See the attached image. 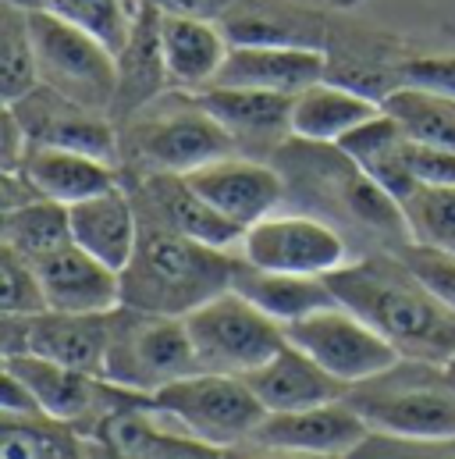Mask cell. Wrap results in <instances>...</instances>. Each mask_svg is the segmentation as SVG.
I'll return each instance as SVG.
<instances>
[{
  "mask_svg": "<svg viewBox=\"0 0 455 459\" xmlns=\"http://www.w3.org/2000/svg\"><path fill=\"white\" fill-rule=\"evenodd\" d=\"M341 307L359 314L402 359L445 367L455 356V310H449L391 249L363 253L328 274Z\"/></svg>",
  "mask_w": 455,
  "mask_h": 459,
  "instance_id": "cell-1",
  "label": "cell"
},
{
  "mask_svg": "<svg viewBox=\"0 0 455 459\" xmlns=\"http://www.w3.org/2000/svg\"><path fill=\"white\" fill-rule=\"evenodd\" d=\"M270 160L285 178V204L292 200L303 214L324 218L345 238H373L381 249L409 242L402 204L388 196L335 143H310L292 135Z\"/></svg>",
  "mask_w": 455,
  "mask_h": 459,
  "instance_id": "cell-2",
  "label": "cell"
},
{
  "mask_svg": "<svg viewBox=\"0 0 455 459\" xmlns=\"http://www.w3.org/2000/svg\"><path fill=\"white\" fill-rule=\"evenodd\" d=\"M235 267V249L196 242L150 214H139V242L121 271V307L185 317L231 289Z\"/></svg>",
  "mask_w": 455,
  "mask_h": 459,
  "instance_id": "cell-3",
  "label": "cell"
},
{
  "mask_svg": "<svg viewBox=\"0 0 455 459\" xmlns=\"http://www.w3.org/2000/svg\"><path fill=\"white\" fill-rule=\"evenodd\" d=\"M121 178L189 175L210 160L238 153L228 128L203 108L200 93L167 90L117 125Z\"/></svg>",
  "mask_w": 455,
  "mask_h": 459,
  "instance_id": "cell-4",
  "label": "cell"
},
{
  "mask_svg": "<svg viewBox=\"0 0 455 459\" xmlns=\"http://www.w3.org/2000/svg\"><path fill=\"white\" fill-rule=\"evenodd\" d=\"M370 431L416 438V442H455V388L434 363L399 359L391 370L359 381L345 395Z\"/></svg>",
  "mask_w": 455,
  "mask_h": 459,
  "instance_id": "cell-5",
  "label": "cell"
},
{
  "mask_svg": "<svg viewBox=\"0 0 455 459\" xmlns=\"http://www.w3.org/2000/svg\"><path fill=\"white\" fill-rule=\"evenodd\" d=\"M200 370L196 345L185 317L146 314L135 307H117L111 314L107 381L153 395L157 388Z\"/></svg>",
  "mask_w": 455,
  "mask_h": 459,
  "instance_id": "cell-6",
  "label": "cell"
},
{
  "mask_svg": "<svg viewBox=\"0 0 455 459\" xmlns=\"http://www.w3.org/2000/svg\"><path fill=\"white\" fill-rule=\"evenodd\" d=\"M150 403L164 417H171L185 435L218 449L249 442L260 420L267 417L263 403L256 399L245 377L214 374V370H196L189 377H178L157 388Z\"/></svg>",
  "mask_w": 455,
  "mask_h": 459,
  "instance_id": "cell-7",
  "label": "cell"
},
{
  "mask_svg": "<svg viewBox=\"0 0 455 459\" xmlns=\"http://www.w3.org/2000/svg\"><path fill=\"white\" fill-rule=\"evenodd\" d=\"M29 25L36 43L39 82L93 111L111 115L117 90V57L111 47L90 29L50 11H29Z\"/></svg>",
  "mask_w": 455,
  "mask_h": 459,
  "instance_id": "cell-8",
  "label": "cell"
},
{
  "mask_svg": "<svg viewBox=\"0 0 455 459\" xmlns=\"http://www.w3.org/2000/svg\"><path fill=\"white\" fill-rule=\"evenodd\" d=\"M185 328L196 345L200 370L245 377L249 370L263 367L278 349H285V325L267 317L235 289L207 299L193 314H185Z\"/></svg>",
  "mask_w": 455,
  "mask_h": 459,
  "instance_id": "cell-9",
  "label": "cell"
},
{
  "mask_svg": "<svg viewBox=\"0 0 455 459\" xmlns=\"http://www.w3.org/2000/svg\"><path fill=\"white\" fill-rule=\"evenodd\" d=\"M238 256L263 271L328 278L331 271L352 260V246L324 218L303 211H274L253 229H245L238 242Z\"/></svg>",
  "mask_w": 455,
  "mask_h": 459,
  "instance_id": "cell-10",
  "label": "cell"
},
{
  "mask_svg": "<svg viewBox=\"0 0 455 459\" xmlns=\"http://www.w3.org/2000/svg\"><path fill=\"white\" fill-rule=\"evenodd\" d=\"M285 335L288 342L310 352L324 370H331L345 385L370 381L402 359L395 345L384 335H377L359 314H352L341 303L285 325Z\"/></svg>",
  "mask_w": 455,
  "mask_h": 459,
  "instance_id": "cell-11",
  "label": "cell"
},
{
  "mask_svg": "<svg viewBox=\"0 0 455 459\" xmlns=\"http://www.w3.org/2000/svg\"><path fill=\"white\" fill-rule=\"evenodd\" d=\"M4 367L14 370L29 385V392L36 395V403H39V410L47 417L75 424L82 435H90V428L104 413H111L117 406H128L135 399H146L142 392L121 388V385H114L100 374L75 370V367H64V363L32 356V352L4 356Z\"/></svg>",
  "mask_w": 455,
  "mask_h": 459,
  "instance_id": "cell-12",
  "label": "cell"
},
{
  "mask_svg": "<svg viewBox=\"0 0 455 459\" xmlns=\"http://www.w3.org/2000/svg\"><path fill=\"white\" fill-rule=\"evenodd\" d=\"M111 314L43 310L32 317H4V356L32 352V356L107 377Z\"/></svg>",
  "mask_w": 455,
  "mask_h": 459,
  "instance_id": "cell-13",
  "label": "cell"
},
{
  "mask_svg": "<svg viewBox=\"0 0 455 459\" xmlns=\"http://www.w3.org/2000/svg\"><path fill=\"white\" fill-rule=\"evenodd\" d=\"M14 117L21 121L25 135L32 146H61V150H79L100 160L117 164L121 146H117V125L111 115L93 111L50 86H36L21 100L7 104Z\"/></svg>",
  "mask_w": 455,
  "mask_h": 459,
  "instance_id": "cell-14",
  "label": "cell"
},
{
  "mask_svg": "<svg viewBox=\"0 0 455 459\" xmlns=\"http://www.w3.org/2000/svg\"><path fill=\"white\" fill-rule=\"evenodd\" d=\"M185 178L214 211H221L242 231L285 207V178L274 160L231 153L189 171Z\"/></svg>",
  "mask_w": 455,
  "mask_h": 459,
  "instance_id": "cell-15",
  "label": "cell"
},
{
  "mask_svg": "<svg viewBox=\"0 0 455 459\" xmlns=\"http://www.w3.org/2000/svg\"><path fill=\"white\" fill-rule=\"evenodd\" d=\"M366 435H370V424L363 420V413L348 399H339V403H324L310 410L267 413L249 442L288 449V453H306V456L345 459L352 449L366 442Z\"/></svg>",
  "mask_w": 455,
  "mask_h": 459,
  "instance_id": "cell-16",
  "label": "cell"
},
{
  "mask_svg": "<svg viewBox=\"0 0 455 459\" xmlns=\"http://www.w3.org/2000/svg\"><path fill=\"white\" fill-rule=\"evenodd\" d=\"M121 182L132 193L139 214H150L196 242H207L218 249H238L245 235L221 211H214L185 175H142V178H121Z\"/></svg>",
  "mask_w": 455,
  "mask_h": 459,
  "instance_id": "cell-17",
  "label": "cell"
},
{
  "mask_svg": "<svg viewBox=\"0 0 455 459\" xmlns=\"http://www.w3.org/2000/svg\"><path fill=\"white\" fill-rule=\"evenodd\" d=\"M203 108L218 117L245 157H274L292 139V93L210 86L200 93Z\"/></svg>",
  "mask_w": 455,
  "mask_h": 459,
  "instance_id": "cell-18",
  "label": "cell"
},
{
  "mask_svg": "<svg viewBox=\"0 0 455 459\" xmlns=\"http://www.w3.org/2000/svg\"><path fill=\"white\" fill-rule=\"evenodd\" d=\"M43 296L50 310L61 314H111L121 307V271L107 267L79 242L54 249L36 260Z\"/></svg>",
  "mask_w": 455,
  "mask_h": 459,
  "instance_id": "cell-19",
  "label": "cell"
},
{
  "mask_svg": "<svg viewBox=\"0 0 455 459\" xmlns=\"http://www.w3.org/2000/svg\"><path fill=\"white\" fill-rule=\"evenodd\" d=\"M160 11L153 4H139L132 32L124 39V47L114 54L117 57V90H114L111 117L114 125H121L124 117L142 111L146 104H153L157 97H164L171 86V72H167V54H164V32H160Z\"/></svg>",
  "mask_w": 455,
  "mask_h": 459,
  "instance_id": "cell-20",
  "label": "cell"
},
{
  "mask_svg": "<svg viewBox=\"0 0 455 459\" xmlns=\"http://www.w3.org/2000/svg\"><path fill=\"white\" fill-rule=\"evenodd\" d=\"M328 72V54L313 47H274V43H231L214 86L231 90H270L303 93Z\"/></svg>",
  "mask_w": 455,
  "mask_h": 459,
  "instance_id": "cell-21",
  "label": "cell"
},
{
  "mask_svg": "<svg viewBox=\"0 0 455 459\" xmlns=\"http://www.w3.org/2000/svg\"><path fill=\"white\" fill-rule=\"evenodd\" d=\"M245 381L267 413H292V410L339 403L352 388L292 342H285V349H278L263 367L249 370Z\"/></svg>",
  "mask_w": 455,
  "mask_h": 459,
  "instance_id": "cell-22",
  "label": "cell"
},
{
  "mask_svg": "<svg viewBox=\"0 0 455 459\" xmlns=\"http://www.w3.org/2000/svg\"><path fill=\"white\" fill-rule=\"evenodd\" d=\"M231 43H274V47H313L328 50L331 18L324 11L292 0H238L221 22Z\"/></svg>",
  "mask_w": 455,
  "mask_h": 459,
  "instance_id": "cell-23",
  "label": "cell"
},
{
  "mask_svg": "<svg viewBox=\"0 0 455 459\" xmlns=\"http://www.w3.org/2000/svg\"><path fill=\"white\" fill-rule=\"evenodd\" d=\"M68 211H72V238L107 267L124 271L139 242V211L124 182L82 204H72Z\"/></svg>",
  "mask_w": 455,
  "mask_h": 459,
  "instance_id": "cell-24",
  "label": "cell"
},
{
  "mask_svg": "<svg viewBox=\"0 0 455 459\" xmlns=\"http://www.w3.org/2000/svg\"><path fill=\"white\" fill-rule=\"evenodd\" d=\"M18 171L39 189V196L57 200L64 207L121 186L117 164L79 153V150H61V146H29Z\"/></svg>",
  "mask_w": 455,
  "mask_h": 459,
  "instance_id": "cell-25",
  "label": "cell"
},
{
  "mask_svg": "<svg viewBox=\"0 0 455 459\" xmlns=\"http://www.w3.org/2000/svg\"><path fill=\"white\" fill-rule=\"evenodd\" d=\"M231 289L238 296H245L253 307H260L267 317H274L278 325H292L299 317H310L324 307H335V292L328 285V278L317 274H285V271H263L249 260L238 256Z\"/></svg>",
  "mask_w": 455,
  "mask_h": 459,
  "instance_id": "cell-26",
  "label": "cell"
},
{
  "mask_svg": "<svg viewBox=\"0 0 455 459\" xmlns=\"http://www.w3.org/2000/svg\"><path fill=\"white\" fill-rule=\"evenodd\" d=\"M164 32V54H167V72L171 86L185 93H203L214 86L221 65H225L231 39L218 22H200V18H178L164 14L160 18Z\"/></svg>",
  "mask_w": 455,
  "mask_h": 459,
  "instance_id": "cell-27",
  "label": "cell"
},
{
  "mask_svg": "<svg viewBox=\"0 0 455 459\" xmlns=\"http://www.w3.org/2000/svg\"><path fill=\"white\" fill-rule=\"evenodd\" d=\"M381 111L377 100L339 86V82H313L292 100V135L310 139V143H339L345 132L363 125L366 117Z\"/></svg>",
  "mask_w": 455,
  "mask_h": 459,
  "instance_id": "cell-28",
  "label": "cell"
},
{
  "mask_svg": "<svg viewBox=\"0 0 455 459\" xmlns=\"http://www.w3.org/2000/svg\"><path fill=\"white\" fill-rule=\"evenodd\" d=\"M0 459H93L90 438L47 413L7 417L0 413Z\"/></svg>",
  "mask_w": 455,
  "mask_h": 459,
  "instance_id": "cell-29",
  "label": "cell"
},
{
  "mask_svg": "<svg viewBox=\"0 0 455 459\" xmlns=\"http://www.w3.org/2000/svg\"><path fill=\"white\" fill-rule=\"evenodd\" d=\"M0 235H4V246H11L14 253H21L25 260L36 264V260L50 256L54 249L75 242L72 238V211L57 200L39 196L18 211H7Z\"/></svg>",
  "mask_w": 455,
  "mask_h": 459,
  "instance_id": "cell-30",
  "label": "cell"
},
{
  "mask_svg": "<svg viewBox=\"0 0 455 459\" xmlns=\"http://www.w3.org/2000/svg\"><path fill=\"white\" fill-rule=\"evenodd\" d=\"M36 86H39V65H36L29 7L4 0L0 4V93H4V104L21 100Z\"/></svg>",
  "mask_w": 455,
  "mask_h": 459,
  "instance_id": "cell-31",
  "label": "cell"
},
{
  "mask_svg": "<svg viewBox=\"0 0 455 459\" xmlns=\"http://www.w3.org/2000/svg\"><path fill=\"white\" fill-rule=\"evenodd\" d=\"M381 108L402 125L409 139L455 150V97L416 90V86H399L395 93L384 97Z\"/></svg>",
  "mask_w": 455,
  "mask_h": 459,
  "instance_id": "cell-32",
  "label": "cell"
},
{
  "mask_svg": "<svg viewBox=\"0 0 455 459\" xmlns=\"http://www.w3.org/2000/svg\"><path fill=\"white\" fill-rule=\"evenodd\" d=\"M11 4H21L29 11L61 14V18L90 29L93 36H100L117 54L132 32V22H135V11L142 0H11Z\"/></svg>",
  "mask_w": 455,
  "mask_h": 459,
  "instance_id": "cell-33",
  "label": "cell"
},
{
  "mask_svg": "<svg viewBox=\"0 0 455 459\" xmlns=\"http://www.w3.org/2000/svg\"><path fill=\"white\" fill-rule=\"evenodd\" d=\"M402 214L413 242L455 253V186H420L402 200Z\"/></svg>",
  "mask_w": 455,
  "mask_h": 459,
  "instance_id": "cell-34",
  "label": "cell"
},
{
  "mask_svg": "<svg viewBox=\"0 0 455 459\" xmlns=\"http://www.w3.org/2000/svg\"><path fill=\"white\" fill-rule=\"evenodd\" d=\"M0 307L4 317H32L50 310L36 264L14 253L11 246H0Z\"/></svg>",
  "mask_w": 455,
  "mask_h": 459,
  "instance_id": "cell-35",
  "label": "cell"
},
{
  "mask_svg": "<svg viewBox=\"0 0 455 459\" xmlns=\"http://www.w3.org/2000/svg\"><path fill=\"white\" fill-rule=\"evenodd\" d=\"M449 310H455V253L449 249H434V246H420V242H402L391 249Z\"/></svg>",
  "mask_w": 455,
  "mask_h": 459,
  "instance_id": "cell-36",
  "label": "cell"
},
{
  "mask_svg": "<svg viewBox=\"0 0 455 459\" xmlns=\"http://www.w3.org/2000/svg\"><path fill=\"white\" fill-rule=\"evenodd\" d=\"M399 86H416L431 93L455 97V54H413L395 65Z\"/></svg>",
  "mask_w": 455,
  "mask_h": 459,
  "instance_id": "cell-37",
  "label": "cell"
},
{
  "mask_svg": "<svg viewBox=\"0 0 455 459\" xmlns=\"http://www.w3.org/2000/svg\"><path fill=\"white\" fill-rule=\"evenodd\" d=\"M345 459H455V442H416L370 431L366 442Z\"/></svg>",
  "mask_w": 455,
  "mask_h": 459,
  "instance_id": "cell-38",
  "label": "cell"
},
{
  "mask_svg": "<svg viewBox=\"0 0 455 459\" xmlns=\"http://www.w3.org/2000/svg\"><path fill=\"white\" fill-rule=\"evenodd\" d=\"M402 153H406V164L420 186H455V150L406 135Z\"/></svg>",
  "mask_w": 455,
  "mask_h": 459,
  "instance_id": "cell-39",
  "label": "cell"
},
{
  "mask_svg": "<svg viewBox=\"0 0 455 459\" xmlns=\"http://www.w3.org/2000/svg\"><path fill=\"white\" fill-rule=\"evenodd\" d=\"M29 135L21 128V121L14 117V111L4 104V115H0V168L4 171H18L25 153H29Z\"/></svg>",
  "mask_w": 455,
  "mask_h": 459,
  "instance_id": "cell-40",
  "label": "cell"
},
{
  "mask_svg": "<svg viewBox=\"0 0 455 459\" xmlns=\"http://www.w3.org/2000/svg\"><path fill=\"white\" fill-rule=\"evenodd\" d=\"M160 14H178V18H200V22H225V14L238 0H146Z\"/></svg>",
  "mask_w": 455,
  "mask_h": 459,
  "instance_id": "cell-41",
  "label": "cell"
},
{
  "mask_svg": "<svg viewBox=\"0 0 455 459\" xmlns=\"http://www.w3.org/2000/svg\"><path fill=\"white\" fill-rule=\"evenodd\" d=\"M0 413H7V417H36V413H43L36 395L29 392V385L7 367H4V381H0Z\"/></svg>",
  "mask_w": 455,
  "mask_h": 459,
  "instance_id": "cell-42",
  "label": "cell"
},
{
  "mask_svg": "<svg viewBox=\"0 0 455 459\" xmlns=\"http://www.w3.org/2000/svg\"><path fill=\"white\" fill-rule=\"evenodd\" d=\"M228 459H324V456H306V453H288V449H274V446H256V442H242L225 449Z\"/></svg>",
  "mask_w": 455,
  "mask_h": 459,
  "instance_id": "cell-43",
  "label": "cell"
},
{
  "mask_svg": "<svg viewBox=\"0 0 455 459\" xmlns=\"http://www.w3.org/2000/svg\"><path fill=\"white\" fill-rule=\"evenodd\" d=\"M442 370H445V377H449V385H452V388H455V356H452V359H449V363H445V367H442Z\"/></svg>",
  "mask_w": 455,
  "mask_h": 459,
  "instance_id": "cell-44",
  "label": "cell"
}]
</instances>
